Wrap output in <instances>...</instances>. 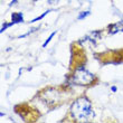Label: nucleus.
Segmentation results:
<instances>
[{
    "mask_svg": "<svg viewBox=\"0 0 123 123\" xmlns=\"http://www.w3.org/2000/svg\"><path fill=\"white\" fill-rule=\"evenodd\" d=\"M71 113L77 122H91L94 117L91 102L86 97H80L72 104Z\"/></svg>",
    "mask_w": 123,
    "mask_h": 123,
    "instance_id": "nucleus-1",
    "label": "nucleus"
},
{
    "mask_svg": "<svg viewBox=\"0 0 123 123\" xmlns=\"http://www.w3.org/2000/svg\"><path fill=\"white\" fill-rule=\"evenodd\" d=\"M94 80H95V76L83 66L76 68L73 76H72L73 83H75L76 85H81V86L92 84Z\"/></svg>",
    "mask_w": 123,
    "mask_h": 123,
    "instance_id": "nucleus-2",
    "label": "nucleus"
},
{
    "mask_svg": "<svg viewBox=\"0 0 123 123\" xmlns=\"http://www.w3.org/2000/svg\"><path fill=\"white\" fill-rule=\"evenodd\" d=\"M11 19H12L13 24H18V23H23L24 21V17L21 12H17V13H12L11 15Z\"/></svg>",
    "mask_w": 123,
    "mask_h": 123,
    "instance_id": "nucleus-3",
    "label": "nucleus"
},
{
    "mask_svg": "<svg viewBox=\"0 0 123 123\" xmlns=\"http://www.w3.org/2000/svg\"><path fill=\"white\" fill-rule=\"evenodd\" d=\"M121 26H122V23H119V24H115V25H112L110 27V34H115L117 31L121 29Z\"/></svg>",
    "mask_w": 123,
    "mask_h": 123,
    "instance_id": "nucleus-4",
    "label": "nucleus"
},
{
    "mask_svg": "<svg viewBox=\"0 0 123 123\" xmlns=\"http://www.w3.org/2000/svg\"><path fill=\"white\" fill-rule=\"evenodd\" d=\"M50 11H52V10H48V11H45V12L43 13L42 16H39V17H37V18H35V19H32V20H31V23H35V21H38V20L43 19V18H44V17H45V16H46V15H47V13H48V12H50Z\"/></svg>",
    "mask_w": 123,
    "mask_h": 123,
    "instance_id": "nucleus-5",
    "label": "nucleus"
},
{
    "mask_svg": "<svg viewBox=\"0 0 123 123\" xmlns=\"http://www.w3.org/2000/svg\"><path fill=\"white\" fill-rule=\"evenodd\" d=\"M90 11H85V12H82V13H80L78 15V19L81 20V19H83V18H86L87 16H90Z\"/></svg>",
    "mask_w": 123,
    "mask_h": 123,
    "instance_id": "nucleus-6",
    "label": "nucleus"
},
{
    "mask_svg": "<svg viewBox=\"0 0 123 123\" xmlns=\"http://www.w3.org/2000/svg\"><path fill=\"white\" fill-rule=\"evenodd\" d=\"M55 35H56V32H53L52 35H50V36H49V37H48V38H47V40H46V42L44 43V45H43V47H46V46L48 45V43L50 42V40H52V38H53V37H54V36H55Z\"/></svg>",
    "mask_w": 123,
    "mask_h": 123,
    "instance_id": "nucleus-7",
    "label": "nucleus"
},
{
    "mask_svg": "<svg viewBox=\"0 0 123 123\" xmlns=\"http://www.w3.org/2000/svg\"><path fill=\"white\" fill-rule=\"evenodd\" d=\"M48 2L50 3V5H55V3L58 2V0H48Z\"/></svg>",
    "mask_w": 123,
    "mask_h": 123,
    "instance_id": "nucleus-8",
    "label": "nucleus"
},
{
    "mask_svg": "<svg viewBox=\"0 0 123 123\" xmlns=\"http://www.w3.org/2000/svg\"><path fill=\"white\" fill-rule=\"evenodd\" d=\"M111 90H112V92H117V87H115V86H112Z\"/></svg>",
    "mask_w": 123,
    "mask_h": 123,
    "instance_id": "nucleus-9",
    "label": "nucleus"
}]
</instances>
